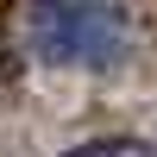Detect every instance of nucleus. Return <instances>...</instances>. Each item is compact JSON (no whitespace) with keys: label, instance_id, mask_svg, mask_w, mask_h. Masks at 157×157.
<instances>
[{"label":"nucleus","instance_id":"2","mask_svg":"<svg viewBox=\"0 0 157 157\" xmlns=\"http://www.w3.org/2000/svg\"><path fill=\"white\" fill-rule=\"evenodd\" d=\"M69 157H151V151L132 145V138H107V145H82V151H69Z\"/></svg>","mask_w":157,"mask_h":157},{"label":"nucleus","instance_id":"1","mask_svg":"<svg viewBox=\"0 0 157 157\" xmlns=\"http://www.w3.org/2000/svg\"><path fill=\"white\" fill-rule=\"evenodd\" d=\"M25 38H32L38 63H57V69H113L126 57V44H132V25L107 0H32Z\"/></svg>","mask_w":157,"mask_h":157}]
</instances>
